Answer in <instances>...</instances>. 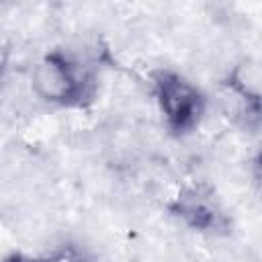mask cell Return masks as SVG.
Masks as SVG:
<instances>
[{
  "label": "cell",
  "mask_w": 262,
  "mask_h": 262,
  "mask_svg": "<svg viewBox=\"0 0 262 262\" xmlns=\"http://www.w3.org/2000/svg\"><path fill=\"white\" fill-rule=\"evenodd\" d=\"M158 92H160L162 111L166 113L172 125L186 127L199 117L201 100L196 92L178 76L162 74L158 80Z\"/></svg>",
  "instance_id": "6da1fadb"
},
{
  "label": "cell",
  "mask_w": 262,
  "mask_h": 262,
  "mask_svg": "<svg viewBox=\"0 0 262 262\" xmlns=\"http://www.w3.org/2000/svg\"><path fill=\"white\" fill-rule=\"evenodd\" d=\"M33 88L45 100H68L80 90L74 68L59 57H45L33 70Z\"/></svg>",
  "instance_id": "7a4b0ae2"
},
{
  "label": "cell",
  "mask_w": 262,
  "mask_h": 262,
  "mask_svg": "<svg viewBox=\"0 0 262 262\" xmlns=\"http://www.w3.org/2000/svg\"><path fill=\"white\" fill-rule=\"evenodd\" d=\"M12 262H31V260H12ZM33 262H37V260H33Z\"/></svg>",
  "instance_id": "277c9868"
},
{
  "label": "cell",
  "mask_w": 262,
  "mask_h": 262,
  "mask_svg": "<svg viewBox=\"0 0 262 262\" xmlns=\"http://www.w3.org/2000/svg\"><path fill=\"white\" fill-rule=\"evenodd\" d=\"M258 170H260V176H262V156H260V162H258Z\"/></svg>",
  "instance_id": "3957f363"
}]
</instances>
